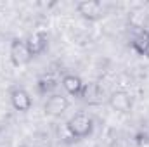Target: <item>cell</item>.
Wrapping results in <instances>:
<instances>
[{"instance_id":"1","label":"cell","mask_w":149,"mask_h":147,"mask_svg":"<svg viewBox=\"0 0 149 147\" xmlns=\"http://www.w3.org/2000/svg\"><path fill=\"white\" fill-rule=\"evenodd\" d=\"M66 126H68V132L71 133V137H74V139H85L94 130V119L87 112H76V114H73L68 119Z\"/></svg>"},{"instance_id":"2","label":"cell","mask_w":149,"mask_h":147,"mask_svg":"<svg viewBox=\"0 0 149 147\" xmlns=\"http://www.w3.org/2000/svg\"><path fill=\"white\" fill-rule=\"evenodd\" d=\"M9 55H10V62L14 66H24V64H28L33 59V55L30 54V49H28L24 38H14L10 42Z\"/></svg>"},{"instance_id":"3","label":"cell","mask_w":149,"mask_h":147,"mask_svg":"<svg viewBox=\"0 0 149 147\" xmlns=\"http://www.w3.org/2000/svg\"><path fill=\"white\" fill-rule=\"evenodd\" d=\"M76 12L88 21H95L101 19L104 16V5L101 2H94V0H83L76 3Z\"/></svg>"},{"instance_id":"4","label":"cell","mask_w":149,"mask_h":147,"mask_svg":"<svg viewBox=\"0 0 149 147\" xmlns=\"http://www.w3.org/2000/svg\"><path fill=\"white\" fill-rule=\"evenodd\" d=\"M10 104L16 111L28 112L33 106V101H31V95L23 87H14L10 90Z\"/></svg>"},{"instance_id":"5","label":"cell","mask_w":149,"mask_h":147,"mask_svg":"<svg viewBox=\"0 0 149 147\" xmlns=\"http://www.w3.org/2000/svg\"><path fill=\"white\" fill-rule=\"evenodd\" d=\"M68 107H70L68 97L59 95V94H52V95L45 101V104H43V111H45L49 116H61V114H64V112L68 111Z\"/></svg>"},{"instance_id":"6","label":"cell","mask_w":149,"mask_h":147,"mask_svg":"<svg viewBox=\"0 0 149 147\" xmlns=\"http://www.w3.org/2000/svg\"><path fill=\"white\" fill-rule=\"evenodd\" d=\"M61 83H63L64 90L70 95H73V97H83L85 95L87 85L81 81L80 76H76V74H64L63 80H61Z\"/></svg>"},{"instance_id":"7","label":"cell","mask_w":149,"mask_h":147,"mask_svg":"<svg viewBox=\"0 0 149 147\" xmlns=\"http://www.w3.org/2000/svg\"><path fill=\"white\" fill-rule=\"evenodd\" d=\"M26 45H28V49H30V54H31L33 57H37V55L43 54V52L47 50V47H49V38H47L45 33L37 31V33H33V35H30V37L26 38Z\"/></svg>"},{"instance_id":"8","label":"cell","mask_w":149,"mask_h":147,"mask_svg":"<svg viewBox=\"0 0 149 147\" xmlns=\"http://www.w3.org/2000/svg\"><path fill=\"white\" fill-rule=\"evenodd\" d=\"M109 106L118 112H130L132 109V97L123 92V90H116L113 92L109 97Z\"/></svg>"},{"instance_id":"9","label":"cell","mask_w":149,"mask_h":147,"mask_svg":"<svg viewBox=\"0 0 149 147\" xmlns=\"http://www.w3.org/2000/svg\"><path fill=\"white\" fill-rule=\"evenodd\" d=\"M57 78L54 76V74H42L40 78L37 80V90L38 94H42V95H52V92L57 88Z\"/></svg>"},{"instance_id":"10","label":"cell","mask_w":149,"mask_h":147,"mask_svg":"<svg viewBox=\"0 0 149 147\" xmlns=\"http://www.w3.org/2000/svg\"><path fill=\"white\" fill-rule=\"evenodd\" d=\"M148 21H149L148 12H146V10H141V9L132 10L130 16H128V23H130V26H132L134 30H137L139 33H141V31H146Z\"/></svg>"},{"instance_id":"11","label":"cell","mask_w":149,"mask_h":147,"mask_svg":"<svg viewBox=\"0 0 149 147\" xmlns=\"http://www.w3.org/2000/svg\"><path fill=\"white\" fill-rule=\"evenodd\" d=\"M132 49L139 54V55H146L148 57L149 52V30L137 33L132 38Z\"/></svg>"},{"instance_id":"12","label":"cell","mask_w":149,"mask_h":147,"mask_svg":"<svg viewBox=\"0 0 149 147\" xmlns=\"http://www.w3.org/2000/svg\"><path fill=\"white\" fill-rule=\"evenodd\" d=\"M19 147H26V146H19Z\"/></svg>"},{"instance_id":"13","label":"cell","mask_w":149,"mask_h":147,"mask_svg":"<svg viewBox=\"0 0 149 147\" xmlns=\"http://www.w3.org/2000/svg\"><path fill=\"white\" fill-rule=\"evenodd\" d=\"M148 57H149V52H148Z\"/></svg>"}]
</instances>
